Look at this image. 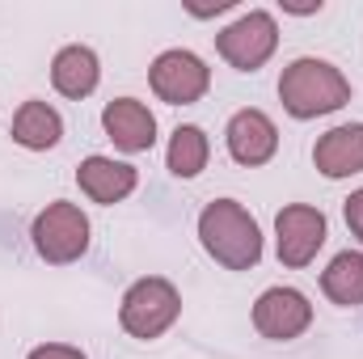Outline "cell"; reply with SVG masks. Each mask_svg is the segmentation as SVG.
<instances>
[{
  "mask_svg": "<svg viewBox=\"0 0 363 359\" xmlns=\"http://www.w3.org/2000/svg\"><path fill=\"white\" fill-rule=\"evenodd\" d=\"M321 292L342 304V309H359L363 304V254L359 250H342L330 258V267L321 270Z\"/></svg>",
  "mask_w": 363,
  "mask_h": 359,
  "instance_id": "obj_15",
  "label": "cell"
},
{
  "mask_svg": "<svg viewBox=\"0 0 363 359\" xmlns=\"http://www.w3.org/2000/svg\"><path fill=\"white\" fill-rule=\"evenodd\" d=\"M233 4H237V0H216V4H186V9H190L194 17H211V13H228Z\"/></svg>",
  "mask_w": 363,
  "mask_h": 359,
  "instance_id": "obj_19",
  "label": "cell"
},
{
  "mask_svg": "<svg viewBox=\"0 0 363 359\" xmlns=\"http://www.w3.org/2000/svg\"><path fill=\"white\" fill-rule=\"evenodd\" d=\"M199 241L224 270H250L262 263V228L237 199H216L199 211Z\"/></svg>",
  "mask_w": 363,
  "mask_h": 359,
  "instance_id": "obj_2",
  "label": "cell"
},
{
  "mask_svg": "<svg viewBox=\"0 0 363 359\" xmlns=\"http://www.w3.org/2000/svg\"><path fill=\"white\" fill-rule=\"evenodd\" d=\"M97 81H101V60H97L93 47L68 43V47L55 51V60H51V85H55V93L81 101V97H89L97 89Z\"/></svg>",
  "mask_w": 363,
  "mask_h": 359,
  "instance_id": "obj_13",
  "label": "cell"
},
{
  "mask_svg": "<svg viewBox=\"0 0 363 359\" xmlns=\"http://www.w3.org/2000/svg\"><path fill=\"white\" fill-rule=\"evenodd\" d=\"M279 101L291 118L308 123L321 114H334L351 101V81L342 77V68H334L330 60L317 55H300L283 68L279 77Z\"/></svg>",
  "mask_w": 363,
  "mask_h": 359,
  "instance_id": "obj_1",
  "label": "cell"
},
{
  "mask_svg": "<svg viewBox=\"0 0 363 359\" xmlns=\"http://www.w3.org/2000/svg\"><path fill=\"white\" fill-rule=\"evenodd\" d=\"M279 47V21L267 9H250L241 13L233 26H224L216 34V51L237 68V72H258Z\"/></svg>",
  "mask_w": 363,
  "mask_h": 359,
  "instance_id": "obj_5",
  "label": "cell"
},
{
  "mask_svg": "<svg viewBox=\"0 0 363 359\" xmlns=\"http://www.w3.org/2000/svg\"><path fill=\"white\" fill-rule=\"evenodd\" d=\"M342 216H347V228L359 237V245H363V186L347 194V203H342Z\"/></svg>",
  "mask_w": 363,
  "mask_h": 359,
  "instance_id": "obj_17",
  "label": "cell"
},
{
  "mask_svg": "<svg viewBox=\"0 0 363 359\" xmlns=\"http://www.w3.org/2000/svg\"><path fill=\"white\" fill-rule=\"evenodd\" d=\"M26 359H85V351L72 347V343H43V347H34Z\"/></svg>",
  "mask_w": 363,
  "mask_h": 359,
  "instance_id": "obj_18",
  "label": "cell"
},
{
  "mask_svg": "<svg viewBox=\"0 0 363 359\" xmlns=\"http://www.w3.org/2000/svg\"><path fill=\"white\" fill-rule=\"evenodd\" d=\"M148 85H152V93L161 101H169V106H194V101H203L207 89H211V68L194 51L169 47V51H161L152 60Z\"/></svg>",
  "mask_w": 363,
  "mask_h": 359,
  "instance_id": "obj_7",
  "label": "cell"
},
{
  "mask_svg": "<svg viewBox=\"0 0 363 359\" xmlns=\"http://www.w3.org/2000/svg\"><path fill=\"white\" fill-rule=\"evenodd\" d=\"M283 13H321V0H313V4H283Z\"/></svg>",
  "mask_w": 363,
  "mask_h": 359,
  "instance_id": "obj_20",
  "label": "cell"
},
{
  "mask_svg": "<svg viewBox=\"0 0 363 359\" xmlns=\"http://www.w3.org/2000/svg\"><path fill=\"white\" fill-rule=\"evenodd\" d=\"M207 157H211V140H207L203 127H194V123L174 127V136H169V153H165L169 174H178V178H199V174L207 170Z\"/></svg>",
  "mask_w": 363,
  "mask_h": 359,
  "instance_id": "obj_16",
  "label": "cell"
},
{
  "mask_svg": "<svg viewBox=\"0 0 363 359\" xmlns=\"http://www.w3.org/2000/svg\"><path fill=\"white\" fill-rule=\"evenodd\" d=\"M325 237H330L325 211L313 207V203H287L274 216V254H279L283 267L291 270L308 267L317 258V250L325 245Z\"/></svg>",
  "mask_w": 363,
  "mask_h": 359,
  "instance_id": "obj_6",
  "label": "cell"
},
{
  "mask_svg": "<svg viewBox=\"0 0 363 359\" xmlns=\"http://www.w3.org/2000/svg\"><path fill=\"white\" fill-rule=\"evenodd\" d=\"M313 326V304L300 287H267L254 300V330L271 343H291Z\"/></svg>",
  "mask_w": 363,
  "mask_h": 359,
  "instance_id": "obj_8",
  "label": "cell"
},
{
  "mask_svg": "<svg viewBox=\"0 0 363 359\" xmlns=\"http://www.w3.org/2000/svg\"><path fill=\"white\" fill-rule=\"evenodd\" d=\"M77 186H81V194H89L93 203L114 207L140 186V170L127 165V161H114V157H85L81 170H77Z\"/></svg>",
  "mask_w": 363,
  "mask_h": 359,
  "instance_id": "obj_11",
  "label": "cell"
},
{
  "mask_svg": "<svg viewBox=\"0 0 363 359\" xmlns=\"http://www.w3.org/2000/svg\"><path fill=\"white\" fill-rule=\"evenodd\" d=\"M313 165H317L330 182L363 174V123L330 127V131L313 144Z\"/></svg>",
  "mask_w": 363,
  "mask_h": 359,
  "instance_id": "obj_12",
  "label": "cell"
},
{
  "mask_svg": "<svg viewBox=\"0 0 363 359\" xmlns=\"http://www.w3.org/2000/svg\"><path fill=\"white\" fill-rule=\"evenodd\" d=\"M224 144H228V157H233L237 165L258 170V165H267L274 153H279V127H274V118L267 110L245 106V110H237V114L228 118Z\"/></svg>",
  "mask_w": 363,
  "mask_h": 359,
  "instance_id": "obj_9",
  "label": "cell"
},
{
  "mask_svg": "<svg viewBox=\"0 0 363 359\" xmlns=\"http://www.w3.org/2000/svg\"><path fill=\"white\" fill-rule=\"evenodd\" d=\"M89 216L77 207V203H47L38 216H34V224H30V241H34V250H38V258L43 263H51V267H68V263H77V258H85V250H89Z\"/></svg>",
  "mask_w": 363,
  "mask_h": 359,
  "instance_id": "obj_4",
  "label": "cell"
},
{
  "mask_svg": "<svg viewBox=\"0 0 363 359\" xmlns=\"http://www.w3.org/2000/svg\"><path fill=\"white\" fill-rule=\"evenodd\" d=\"M178 317H182V292L169 283V279H161V275L135 279V283L123 292L118 326H123L131 338H140V343L161 338Z\"/></svg>",
  "mask_w": 363,
  "mask_h": 359,
  "instance_id": "obj_3",
  "label": "cell"
},
{
  "mask_svg": "<svg viewBox=\"0 0 363 359\" xmlns=\"http://www.w3.org/2000/svg\"><path fill=\"white\" fill-rule=\"evenodd\" d=\"M60 140H64V118H60L55 106H47L38 97L17 106V114H13V144H21L30 153H47Z\"/></svg>",
  "mask_w": 363,
  "mask_h": 359,
  "instance_id": "obj_14",
  "label": "cell"
},
{
  "mask_svg": "<svg viewBox=\"0 0 363 359\" xmlns=\"http://www.w3.org/2000/svg\"><path fill=\"white\" fill-rule=\"evenodd\" d=\"M101 131L114 140V148H123L131 157L135 153H148L157 144V118H152V110L140 97H114V101H106Z\"/></svg>",
  "mask_w": 363,
  "mask_h": 359,
  "instance_id": "obj_10",
  "label": "cell"
}]
</instances>
